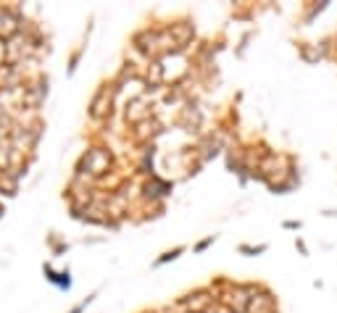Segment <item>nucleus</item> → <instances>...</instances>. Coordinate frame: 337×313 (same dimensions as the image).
Masks as SVG:
<instances>
[{
    "label": "nucleus",
    "mask_w": 337,
    "mask_h": 313,
    "mask_svg": "<svg viewBox=\"0 0 337 313\" xmlns=\"http://www.w3.org/2000/svg\"><path fill=\"white\" fill-rule=\"evenodd\" d=\"M303 224L300 221H285V229H300Z\"/></svg>",
    "instance_id": "2"
},
{
    "label": "nucleus",
    "mask_w": 337,
    "mask_h": 313,
    "mask_svg": "<svg viewBox=\"0 0 337 313\" xmlns=\"http://www.w3.org/2000/svg\"><path fill=\"white\" fill-rule=\"evenodd\" d=\"M295 247L300 250V255H308V247H305V242H303V240H295Z\"/></svg>",
    "instance_id": "1"
}]
</instances>
